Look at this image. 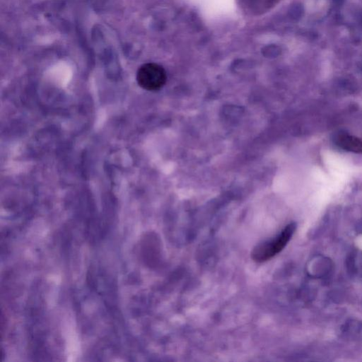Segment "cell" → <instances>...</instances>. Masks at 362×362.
I'll return each instance as SVG.
<instances>
[{
  "label": "cell",
  "instance_id": "1",
  "mask_svg": "<svg viewBox=\"0 0 362 362\" xmlns=\"http://www.w3.org/2000/svg\"><path fill=\"white\" fill-rule=\"evenodd\" d=\"M296 228V223H291L274 239L257 245L252 251V259L257 262H264L281 252L291 238Z\"/></svg>",
  "mask_w": 362,
  "mask_h": 362
},
{
  "label": "cell",
  "instance_id": "2",
  "mask_svg": "<svg viewBox=\"0 0 362 362\" xmlns=\"http://www.w3.org/2000/svg\"><path fill=\"white\" fill-rule=\"evenodd\" d=\"M136 81L140 87L147 90H158L165 83L167 75L165 69L156 63H146L136 72Z\"/></svg>",
  "mask_w": 362,
  "mask_h": 362
},
{
  "label": "cell",
  "instance_id": "3",
  "mask_svg": "<svg viewBox=\"0 0 362 362\" xmlns=\"http://www.w3.org/2000/svg\"><path fill=\"white\" fill-rule=\"evenodd\" d=\"M335 141L344 150L355 153L362 152V139L356 136L342 134L338 136Z\"/></svg>",
  "mask_w": 362,
  "mask_h": 362
}]
</instances>
